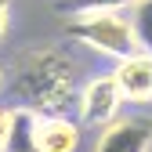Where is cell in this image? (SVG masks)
Segmentation results:
<instances>
[{
  "instance_id": "7a4b0ae2",
  "label": "cell",
  "mask_w": 152,
  "mask_h": 152,
  "mask_svg": "<svg viewBox=\"0 0 152 152\" xmlns=\"http://www.w3.org/2000/svg\"><path fill=\"white\" fill-rule=\"evenodd\" d=\"M65 33L72 36L76 44L91 47L94 54L102 58H112V62H123L130 54H138L141 44H138V33L130 26V18L123 11H91V15H72Z\"/></svg>"
},
{
  "instance_id": "8fae6325",
  "label": "cell",
  "mask_w": 152,
  "mask_h": 152,
  "mask_svg": "<svg viewBox=\"0 0 152 152\" xmlns=\"http://www.w3.org/2000/svg\"><path fill=\"white\" fill-rule=\"evenodd\" d=\"M7 18H11V0H0V40L7 33Z\"/></svg>"
},
{
  "instance_id": "5b68a950",
  "label": "cell",
  "mask_w": 152,
  "mask_h": 152,
  "mask_svg": "<svg viewBox=\"0 0 152 152\" xmlns=\"http://www.w3.org/2000/svg\"><path fill=\"white\" fill-rule=\"evenodd\" d=\"M112 76H116V83L123 91V102H130V105H148L152 102V54L148 51H138L130 58L116 62Z\"/></svg>"
},
{
  "instance_id": "8992f818",
  "label": "cell",
  "mask_w": 152,
  "mask_h": 152,
  "mask_svg": "<svg viewBox=\"0 0 152 152\" xmlns=\"http://www.w3.org/2000/svg\"><path fill=\"white\" fill-rule=\"evenodd\" d=\"M36 145H40V152H76L80 148V123L65 116H40Z\"/></svg>"
},
{
  "instance_id": "30bf717a",
  "label": "cell",
  "mask_w": 152,
  "mask_h": 152,
  "mask_svg": "<svg viewBox=\"0 0 152 152\" xmlns=\"http://www.w3.org/2000/svg\"><path fill=\"white\" fill-rule=\"evenodd\" d=\"M11 120H15V109L0 105V152H4V145H7V134H11Z\"/></svg>"
},
{
  "instance_id": "7c38bea8",
  "label": "cell",
  "mask_w": 152,
  "mask_h": 152,
  "mask_svg": "<svg viewBox=\"0 0 152 152\" xmlns=\"http://www.w3.org/2000/svg\"><path fill=\"white\" fill-rule=\"evenodd\" d=\"M0 87H4V65H0Z\"/></svg>"
},
{
  "instance_id": "277c9868",
  "label": "cell",
  "mask_w": 152,
  "mask_h": 152,
  "mask_svg": "<svg viewBox=\"0 0 152 152\" xmlns=\"http://www.w3.org/2000/svg\"><path fill=\"white\" fill-rule=\"evenodd\" d=\"M94 152H152V120L148 116H120L102 127Z\"/></svg>"
},
{
  "instance_id": "6da1fadb",
  "label": "cell",
  "mask_w": 152,
  "mask_h": 152,
  "mask_svg": "<svg viewBox=\"0 0 152 152\" xmlns=\"http://www.w3.org/2000/svg\"><path fill=\"white\" fill-rule=\"evenodd\" d=\"M11 91L18 94L22 109L36 112V116H62L80 94L76 91V65L58 47L22 51L11 72Z\"/></svg>"
},
{
  "instance_id": "9c48e42d",
  "label": "cell",
  "mask_w": 152,
  "mask_h": 152,
  "mask_svg": "<svg viewBox=\"0 0 152 152\" xmlns=\"http://www.w3.org/2000/svg\"><path fill=\"white\" fill-rule=\"evenodd\" d=\"M141 0H62V7L69 15H91V11H123V7H134Z\"/></svg>"
},
{
  "instance_id": "52a82bcc",
  "label": "cell",
  "mask_w": 152,
  "mask_h": 152,
  "mask_svg": "<svg viewBox=\"0 0 152 152\" xmlns=\"http://www.w3.org/2000/svg\"><path fill=\"white\" fill-rule=\"evenodd\" d=\"M36 123H40V116L18 105L15 109V120H11V134H7L4 152H40V145H36Z\"/></svg>"
},
{
  "instance_id": "ba28073f",
  "label": "cell",
  "mask_w": 152,
  "mask_h": 152,
  "mask_svg": "<svg viewBox=\"0 0 152 152\" xmlns=\"http://www.w3.org/2000/svg\"><path fill=\"white\" fill-rule=\"evenodd\" d=\"M130 26H134V33H138L141 51L152 54V0H141V4L130 7Z\"/></svg>"
},
{
  "instance_id": "3957f363",
  "label": "cell",
  "mask_w": 152,
  "mask_h": 152,
  "mask_svg": "<svg viewBox=\"0 0 152 152\" xmlns=\"http://www.w3.org/2000/svg\"><path fill=\"white\" fill-rule=\"evenodd\" d=\"M120 109H123V91L112 72L91 76L76 94V112L83 127H109L112 120H120Z\"/></svg>"
}]
</instances>
